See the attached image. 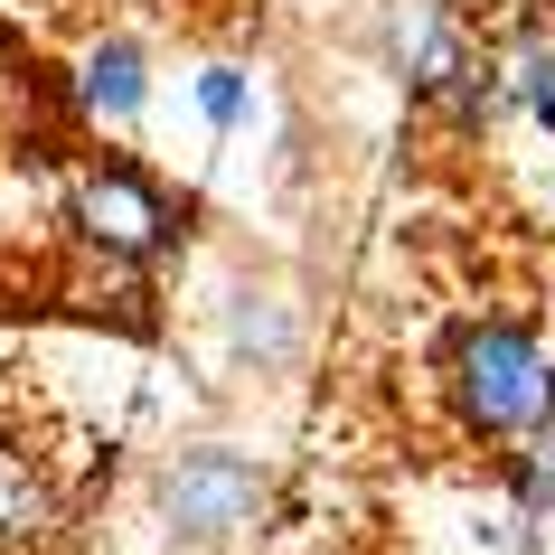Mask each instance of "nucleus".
Segmentation results:
<instances>
[{"mask_svg":"<svg viewBox=\"0 0 555 555\" xmlns=\"http://www.w3.org/2000/svg\"><path fill=\"white\" fill-rule=\"evenodd\" d=\"M151 527L179 555H227L235 537H255L273 508V462L245 442H179L151 462Z\"/></svg>","mask_w":555,"mask_h":555,"instance_id":"3","label":"nucleus"},{"mask_svg":"<svg viewBox=\"0 0 555 555\" xmlns=\"http://www.w3.org/2000/svg\"><path fill=\"white\" fill-rule=\"evenodd\" d=\"M57 217L66 235L86 245L104 273H160V263L189 255V235H198V198L170 189V179L132 160V151H86L57 189Z\"/></svg>","mask_w":555,"mask_h":555,"instance_id":"2","label":"nucleus"},{"mask_svg":"<svg viewBox=\"0 0 555 555\" xmlns=\"http://www.w3.org/2000/svg\"><path fill=\"white\" fill-rule=\"evenodd\" d=\"M499 94H508V122H537L555 132V38L527 29L508 57H499Z\"/></svg>","mask_w":555,"mask_h":555,"instance_id":"7","label":"nucleus"},{"mask_svg":"<svg viewBox=\"0 0 555 555\" xmlns=\"http://www.w3.org/2000/svg\"><path fill=\"white\" fill-rule=\"evenodd\" d=\"M396 86H405V104H414L424 122H442L452 142H490L499 122H508L499 48L462 29V10H452V0H424V10H414V29L396 38Z\"/></svg>","mask_w":555,"mask_h":555,"instance_id":"4","label":"nucleus"},{"mask_svg":"<svg viewBox=\"0 0 555 555\" xmlns=\"http://www.w3.org/2000/svg\"><path fill=\"white\" fill-rule=\"evenodd\" d=\"M66 104L94 122V132H132V122L151 114V48L132 29H104L76 48V66H66Z\"/></svg>","mask_w":555,"mask_h":555,"instance_id":"6","label":"nucleus"},{"mask_svg":"<svg viewBox=\"0 0 555 555\" xmlns=\"http://www.w3.org/2000/svg\"><path fill=\"white\" fill-rule=\"evenodd\" d=\"M499 490H508V518H527V527L555 518V424H537L527 442L499 452Z\"/></svg>","mask_w":555,"mask_h":555,"instance_id":"8","label":"nucleus"},{"mask_svg":"<svg viewBox=\"0 0 555 555\" xmlns=\"http://www.w3.org/2000/svg\"><path fill=\"white\" fill-rule=\"evenodd\" d=\"M189 94H198L207 142H235V132L255 122V66H245V57H207L198 76H189Z\"/></svg>","mask_w":555,"mask_h":555,"instance_id":"9","label":"nucleus"},{"mask_svg":"<svg viewBox=\"0 0 555 555\" xmlns=\"http://www.w3.org/2000/svg\"><path fill=\"white\" fill-rule=\"evenodd\" d=\"M442 405L470 442H527L537 424H555V349L546 330L518 311H470L442 330Z\"/></svg>","mask_w":555,"mask_h":555,"instance_id":"1","label":"nucleus"},{"mask_svg":"<svg viewBox=\"0 0 555 555\" xmlns=\"http://www.w3.org/2000/svg\"><path fill=\"white\" fill-rule=\"evenodd\" d=\"M217 349H227L235 377H293L301 349H311V321H301V301L273 283V273H235L227 293H217Z\"/></svg>","mask_w":555,"mask_h":555,"instance_id":"5","label":"nucleus"}]
</instances>
